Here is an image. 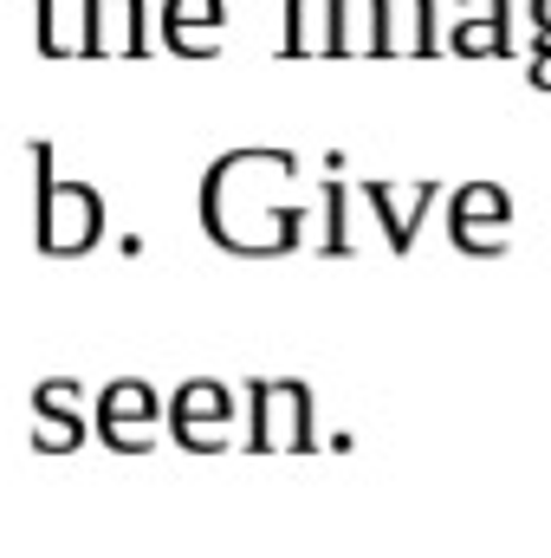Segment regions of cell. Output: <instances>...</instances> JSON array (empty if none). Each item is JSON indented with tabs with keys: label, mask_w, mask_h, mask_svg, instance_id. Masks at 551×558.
I'll return each instance as SVG.
<instances>
[{
	"label": "cell",
	"mask_w": 551,
	"mask_h": 558,
	"mask_svg": "<svg viewBox=\"0 0 551 558\" xmlns=\"http://www.w3.org/2000/svg\"><path fill=\"white\" fill-rule=\"evenodd\" d=\"M260 162H267V149H247V156H234V162H221L208 175V228L241 254H267V247L298 234V208H285L279 195L254 189Z\"/></svg>",
	"instance_id": "1"
},
{
	"label": "cell",
	"mask_w": 551,
	"mask_h": 558,
	"mask_svg": "<svg viewBox=\"0 0 551 558\" xmlns=\"http://www.w3.org/2000/svg\"><path fill=\"white\" fill-rule=\"evenodd\" d=\"M448 234L474 260L506 254V241H513V195L500 182H461L454 189V208H448Z\"/></svg>",
	"instance_id": "2"
},
{
	"label": "cell",
	"mask_w": 551,
	"mask_h": 558,
	"mask_svg": "<svg viewBox=\"0 0 551 558\" xmlns=\"http://www.w3.org/2000/svg\"><path fill=\"white\" fill-rule=\"evenodd\" d=\"M454 52H461V59H493V52H513V39H506V0H461V20H454Z\"/></svg>",
	"instance_id": "3"
},
{
	"label": "cell",
	"mask_w": 551,
	"mask_h": 558,
	"mask_svg": "<svg viewBox=\"0 0 551 558\" xmlns=\"http://www.w3.org/2000/svg\"><path fill=\"white\" fill-rule=\"evenodd\" d=\"M434 195H441L434 182H409V189H396V182H370V202H377L383 234L396 241V254L415 241V228H421V215H428V202H434Z\"/></svg>",
	"instance_id": "4"
},
{
	"label": "cell",
	"mask_w": 551,
	"mask_h": 558,
	"mask_svg": "<svg viewBox=\"0 0 551 558\" xmlns=\"http://www.w3.org/2000/svg\"><path fill=\"white\" fill-rule=\"evenodd\" d=\"M331 52H383V0H331Z\"/></svg>",
	"instance_id": "5"
},
{
	"label": "cell",
	"mask_w": 551,
	"mask_h": 558,
	"mask_svg": "<svg viewBox=\"0 0 551 558\" xmlns=\"http://www.w3.org/2000/svg\"><path fill=\"white\" fill-rule=\"evenodd\" d=\"M383 52H434V0H383Z\"/></svg>",
	"instance_id": "6"
},
{
	"label": "cell",
	"mask_w": 551,
	"mask_h": 558,
	"mask_svg": "<svg viewBox=\"0 0 551 558\" xmlns=\"http://www.w3.org/2000/svg\"><path fill=\"white\" fill-rule=\"evenodd\" d=\"M215 33H221V7H215V0H175V7H169V46H182V52H215Z\"/></svg>",
	"instance_id": "7"
},
{
	"label": "cell",
	"mask_w": 551,
	"mask_h": 558,
	"mask_svg": "<svg viewBox=\"0 0 551 558\" xmlns=\"http://www.w3.org/2000/svg\"><path fill=\"white\" fill-rule=\"evenodd\" d=\"M91 33H98V46H105V52H131V46H137V33H143L137 0H98Z\"/></svg>",
	"instance_id": "8"
},
{
	"label": "cell",
	"mask_w": 551,
	"mask_h": 558,
	"mask_svg": "<svg viewBox=\"0 0 551 558\" xmlns=\"http://www.w3.org/2000/svg\"><path fill=\"white\" fill-rule=\"evenodd\" d=\"M526 78H532L539 92H551V39L539 46V52H532V65H526Z\"/></svg>",
	"instance_id": "9"
},
{
	"label": "cell",
	"mask_w": 551,
	"mask_h": 558,
	"mask_svg": "<svg viewBox=\"0 0 551 558\" xmlns=\"http://www.w3.org/2000/svg\"><path fill=\"white\" fill-rule=\"evenodd\" d=\"M532 26H539V39H551V0H532Z\"/></svg>",
	"instance_id": "10"
}]
</instances>
